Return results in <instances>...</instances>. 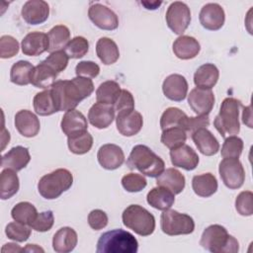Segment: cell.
Segmentation results:
<instances>
[{"label":"cell","instance_id":"10","mask_svg":"<svg viewBox=\"0 0 253 253\" xmlns=\"http://www.w3.org/2000/svg\"><path fill=\"white\" fill-rule=\"evenodd\" d=\"M168 28L176 35H182L191 23V11L187 4L181 1L171 3L165 15Z\"/></svg>","mask_w":253,"mask_h":253},{"label":"cell","instance_id":"13","mask_svg":"<svg viewBox=\"0 0 253 253\" xmlns=\"http://www.w3.org/2000/svg\"><path fill=\"white\" fill-rule=\"evenodd\" d=\"M199 20L205 29L209 31H217L224 24V10L217 3H208L201 9Z\"/></svg>","mask_w":253,"mask_h":253},{"label":"cell","instance_id":"38","mask_svg":"<svg viewBox=\"0 0 253 253\" xmlns=\"http://www.w3.org/2000/svg\"><path fill=\"white\" fill-rule=\"evenodd\" d=\"M122 89L118 82L108 80L101 83L96 90V100L98 103L114 105L117 101Z\"/></svg>","mask_w":253,"mask_h":253},{"label":"cell","instance_id":"39","mask_svg":"<svg viewBox=\"0 0 253 253\" xmlns=\"http://www.w3.org/2000/svg\"><path fill=\"white\" fill-rule=\"evenodd\" d=\"M67 145L72 153L78 155L85 154L92 148L93 136L87 130L75 135L67 136Z\"/></svg>","mask_w":253,"mask_h":253},{"label":"cell","instance_id":"51","mask_svg":"<svg viewBox=\"0 0 253 253\" xmlns=\"http://www.w3.org/2000/svg\"><path fill=\"white\" fill-rule=\"evenodd\" d=\"M75 73L77 76L86 77V78H95L100 73V66L90 60H83L77 63L75 66Z\"/></svg>","mask_w":253,"mask_h":253},{"label":"cell","instance_id":"29","mask_svg":"<svg viewBox=\"0 0 253 253\" xmlns=\"http://www.w3.org/2000/svg\"><path fill=\"white\" fill-rule=\"evenodd\" d=\"M185 183V176L176 168H167L156 179L157 186L165 187L175 195L184 190Z\"/></svg>","mask_w":253,"mask_h":253},{"label":"cell","instance_id":"11","mask_svg":"<svg viewBox=\"0 0 253 253\" xmlns=\"http://www.w3.org/2000/svg\"><path fill=\"white\" fill-rule=\"evenodd\" d=\"M88 17L101 30L113 31L119 27V18L116 13L100 3H95L89 7Z\"/></svg>","mask_w":253,"mask_h":253},{"label":"cell","instance_id":"52","mask_svg":"<svg viewBox=\"0 0 253 253\" xmlns=\"http://www.w3.org/2000/svg\"><path fill=\"white\" fill-rule=\"evenodd\" d=\"M108 215L102 210H93L88 214V224L94 230H100L107 226Z\"/></svg>","mask_w":253,"mask_h":253},{"label":"cell","instance_id":"12","mask_svg":"<svg viewBox=\"0 0 253 253\" xmlns=\"http://www.w3.org/2000/svg\"><path fill=\"white\" fill-rule=\"evenodd\" d=\"M214 95L211 89L194 88L188 95V104L190 108L197 114L209 115L214 105Z\"/></svg>","mask_w":253,"mask_h":253},{"label":"cell","instance_id":"45","mask_svg":"<svg viewBox=\"0 0 253 253\" xmlns=\"http://www.w3.org/2000/svg\"><path fill=\"white\" fill-rule=\"evenodd\" d=\"M147 185V181L143 175L137 173H128L122 178V186L129 193H137L142 191Z\"/></svg>","mask_w":253,"mask_h":253},{"label":"cell","instance_id":"18","mask_svg":"<svg viewBox=\"0 0 253 253\" xmlns=\"http://www.w3.org/2000/svg\"><path fill=\"white\" fill-rule=\"evenodd\" d=\"M49 41L47 34L42 32H32L25 36L21 42V48L25 55L38 56L47 51Z\"/></svg>","mask_w":253,"mask_h":253},{"label":"cell","instance_id":"24","mask_svg":"<svg viewBox=\"0 0 253 253\" xmlns=\"http://www.w3.org/2000/svg\"><path fill=\"white\" fill-rule=\"evenodd\" d=\"M192 139L198 150L206 156H212L219 150V143L217 139L207 127L194 131L192 133Z\"/></svg>","mask_w":253,"mask_h":253},{"label":"cell","instance_id":"35","mask_svg":"<svg viewBox=\"0 0 253 253\" xmlns=\"http://www.w3.org/2000/svg\"><path fill=\"white\" fill-rule=\"evenodd\" d=\"M49 47L48 52L61 50L70 41V31L64 25H56L47 33Z\"/></svg>","mask_w":253,"mask_h":253},{"label":"cell","instance_id":"41","mask_svg":"<svg viewBox=\"0 0 253 253\" xmlns=\"http://www.w3.org/2000/svg\"><path fill=\"white\" fill-rule=\"evenodd\" d=\"M160 140L163 145L169 149H174L185 144L187 140V132L182 127H169L162 130Z\"/></svg>","mask_w":253,"mask_h":253},{"label":"cell","instance_id":"23","mask_svg":"<svg viewBox=\"0 0 253 253\" xmlns=\"http://www.w3.org/2000/svg\"><path fill=\"white\" fill-rule=\"evenodd\" d=\"M60 126L65 135L71 136L86 131L88 128V124L85 116L81 112L74 109L65 112L62 117Z\"/></svg>","mask_w":253,"mask_h":253},{"label":"cell","instance_id":"19","mask_svg":"<svg viewBox=\"0 0 253 253\" xmlns=\"http://www.w3.org/2000/svg\"><path fill=\"white\" fill-rule=\"evenodd\" d=\"M170 158L171 163L175 167L183 168L187 171L194 170L199 164V156L197 152L187 144L170 149Z\"/></svg>","mask_w":253,"mask_h":253},{"label":"cell","instance_id":"57","mask_svg":"<svg viewBox=\"0 0 253 253\" xmlns=\"http://www.w3.org/2000/svg\"><path fill=\"white\" fill-rule=\"evenodd\" d=\"M23 251L26 252H43V249L39 247L36 244H27V246L25 248H23Z\"/></svg>","mask_w":253,"mask_h":253},{"label":"cell","instance_id":"33","mask_svg":"<svg viewBox=\"0 0 253 253\" xmlns=\"http://www.w3.org/2000/svg\"><path fill=\"white\" fill-rule=\"evenodd\" d=\"M20 188L19 177L12 169H3L0 177V196L2 200H8L16 195Z\"/></svg>","mask_w":253,"mask_h":253},{"label":"cell","instance_id":"22","mask_svg":"<svg viewBox=\"0 0 253 253\" xmlns=\"http://www.w3.org/2000/svg\"><path fill=\"white\" fill-rule=\"evenodd\" d=\"M31 160V155L27 147L18 145L11 148L7 153L2 156L1 167L4 169H12L20 171L25 168Z\"/></svg>","mask_w":253,"mask_h":253},{"label":"cell","instance_id":"36","mask_svg":"<svg viewBox=\"0 0 253 253\" xmlns=\"http://www.w3.org/2000/svg\"><path fill=\"white\" fill-rule=\"evenodd\" d=\"M188 116L179 108L170 107L166 109L160 118V127L162 130L169 127H182L185 130V126ZM186 131V130H185Z\"/></svg>","mask_w":253,"mask_h":253},{"label":"cell","instance_id":"44","mask_svg":"<svg viewBox=\"0 0 253 253\" xmlns=\"http://www.w3.org/2000/svg\"><path fill=\"white\" fill-rule=\"evenodd\" d=\"M243 150V140L236 135L225 137L220 154L223 158H239Z\"/></svg>","mask_w":253,"mask_h":253},{"label":"cell","instance_id":"32","mask_svg":"<svg viewBox=\"0 0 253 253\" xmlns=\"http://www.w3.org/2000/svg\"><path fill=\"white\" fill-rule=\"evenodd\" d=\"M96 53L105 65L115 63L120 57V51L117 43L107 37H103L98 40L96 43Z\"/></svg>","mask_w":253,"mask_h":253},{"label":"cell","instance_id":"54","mask_svg":"<svg viewBox=\"0 0 253 253\" xmlns=\"http://www.w3.org/2000/svg\"><path fill=\"white\" fill-rule=\"evenodd\" d=\"M251 106H247V107H243V114H242V121L245 125H247L248 127H252V124H251Z\"/></svg>","mask_w":253,"mask_h":253},{"label":"cell","instance_id":"50","mask_svg":"<svg viewBox=\"0 0 253 253\" xmlns=\"http://www.w3.org/2000/svg\"><path fill=\"white\" fill-rule=\"evenodd\" d=\"M115 112L121 113V112H128L134 110V99L132 94L126 90L122 89L117 101L113 105Z\"/></svg>","mask_w":253,"mask_h":253},{"label":"cell","instance_id":"37","mask_svg":"<svg viewBox=\"0 0 253 253\" xmlns=\"http://www.w3.org/2000/svg\"><path fill=\"white\" fill-rule=\"evenodd\" d=\"M35 66L27 60H19L15 62L10 70V80L12 83L20 86L31 83V75Z\"/></svg>","mask_w":253,"mask_h":253},{"label":"cell","instance_id":"30","mask_svg":"<svg viewBox=\"0 0 253 253\" xmlns=\"http://www.w3.org/2000/svg\"><path fill=\"white\" fill-rule=\"evenodd\" d=\"M219 71L212 63H205L201 65L194 74V83L197 88L211 89L218 80Z\"/></svg>","mask_w":253,"mask_h":253},{"label":"cell","instance_id":"25","mask_svg":"<svg viewBox=\"0 0 253 253\" xmlns=\"http://www.w3.org/2000/svg\"><path fill=\"white\" fill-rule=\"evenodd\" d=\"M78 242L76 231L68 226L59 228L53 235L52 248L57 253H68L74 250Z\"/></svg>","mask_w":253,"mask_h":253},{"label":"cell","instance_id":"17","mask_svg":"<svg viewBox=\"0 0 253 253\" xmlns=\"http://www.w3.org/2000/svg\"><path fill=\"white\" fill-rule=\"evenodd\" d=\"M162 91L169 100L181 102L187 97L188 82L181 74H171L164 79Z\"/></svg>","mask_w":253,"mask_h":253},{"label":"cell","instance_id":"49","mask_svg":"<svg viewBox=\"0 0 253 253\" xmlns=\"http://www.w3.org/2000/svg\"><path fill=\"white\" fill-rule=\"evenodd\" d=\"M68 60H69L68 55L66 54V52L63 49H61V50L51 52L44 59V62L47 63L57 73H60L61 71H63L66 68V66L68 64Z\"/></svg>","mask_w":253,"mask_h":253},{"label":"cell","instance_id":"55","mask_svg":"<svg viewBox=\"0 0 253 253\" xmlns=\"http://www.w3.org/2000/svg\"><path fill=\"white\" fill-rule=\"evenodd\" d=\"M2 252H21L23 251V248L20 247L18 244L16 243H6L4 244V246L1 249Z\"/></svg>","mask_w":253,"mask_h":253},{"label":"cell","instance_id":"5","mask_svg":"<svg viewBox=\"0 0 253 253\" xmlns=\"http://www.w3.org/2000/svg\"><path fill=\"white\" fill-rule=\"evenodd\" d=\"M240 108H242V104L239 100L235 98L227 97L222 101L219 112L213 121L214 127L222 137H225L226 134H238L240 130Z\"/></svg>","mask_w":253,"mask_h":253},{"label":"cell","instance_id":"46","mask_svg":"<svg viewBox=\"0 0 253 253\" xmlns=\"http://www.w3.org/2000/svg\"><path fill=\"white\" fill-rule=\"evenodd\" d=\"M253 194L250 191L241 192L235 200V209L243 216H250L253 213Z\"/></svg>","mask_w":253,"mask_h":253},{"label":"cell","instance_id":"16","mask_svg":"<svg viewBox=\"0 0 253 253\" xmlns=\"http://www.w3.org/2000/svg\"><path fill=\"white\" fill-rule=\"evenodd\" d=\"M21 14L27 24L40 25L47 20L49 6L42 0H29L23 5Z\"/></svg>","mask_w":253,"mask_h":253},{"label":"cell","instance_id":"31","mask_svg":"<svg viewBox=\"0 0 253 253\" xmlns=\"http://www.w3.org/2000/svg\"><path fill=\"white\" fill-rule=\"evenodd\" d=\"M217 180L211 173L196 175L192 180V188L196 195L202 198H209L217 191Z\"/></svg>","mask_w":253,"mask_h":253},{"label":"cell","instance_id":"20","mask_svg":"<svg viewBox=\"0 0 253 253\" xmlns=\"http://www.w3.org/2000/svg\"><path fill=\"white\" fill-rule=\"evenodd\" d=\"M115 119V109L113 105L95 103L88 112L89 123L97 128H107Z\"/></svg>","mask_w":253,"mask_h":253},{"label":"cell","instance_id":"8","mask_svg":"<svg viewBox=\"0 0 253 253\" xmlns=\"http://www.w3.org/2000/svg\"><path fill=\"white\" fill-rule=\"evenodd\" d=\"M160 226L162 231L167 235H184L194 231L195 221L186 213L168 209L161 213Z\"/></svg>","mask_w":253,"mask_h":253},{"label":"cell","instance_id":"34","mask_svg":"<svg viewBox=\"0 0 253 253\" xmlns=\"http://www.w3.org/2000/svg\"><path fill=\"white\" fill-rule=\"evenodd\" d=\"M33 106L35 112L40 116H50L57 112V108L50 89L43 90L34 97Z\"/></svg>","mask_w":253,"mask_h":253},{"label":"cell","instance_id":"6","mask_svg":"<svg viewBox=\"0 0 253 253\" xmlns=\"http://www.w3.org/2000/svg\"><path fill=\"white\" fill-rule=\"evenodd\" d=\"M73 184V175L64 168L56 169L43 175L38 183L40 195L46 200H54L62 193L71 188Z\"/></svg>","mask_w":253,"mask_h":253},{"label":"cell","instance_id":"15","mask_svg":"<svg viewBox=\"0 0 253 253\" xmlns=\"http://www.w3.org/2000/svg\"><path fill=\"white\" fill-rule=\"evenodd\" d=\"M99 164L107 170H115L121 167L125 162V153L123 149L114 143L102 145L97 153Z\"/></svg>","mask_w":253,"mask_h":253},{"label":"cell","instance_id":"9","mask_svg":"<svg viewBox=\"0 0 253 253\" xmlns=\"http://www.w3.org/2000/svg\"><path fill=\"white\" fill-rule=\"evenodd\" d=\"M218 172L228 189H239L245 181V171L238 158H223L219 163Z\"/></svg>","mask_w":253,"mask_h":253},{"label":"cell","instance_id":"1","mask_svg":"<svg viewBox=\"0 0 253 253\" xmlns=\"http://www.w3.org/2000/svg\"><path fill=\"white\" fill-rule=\"evenodd\" d=\"M57 112L74 110L81 101L88 98L94 91L90 78L76 76L71 80H57L50 88Z\"/></svg>","mask_w":253,"mask_h":253},{"label":"cell","instance_id":"3","mask_svg":"<svg viewBox=\"0 0 253 253\" xmlns=\"http://www.w3.org/2000/svg\"><path fill=\"white\" fill-rule=\"evenodd\" d=\"M200 245L212 253H237L239 251L237 239L228 234L226 228L220 224L208 226L202 234Z\"/></svg>","mask_w":253,"mask_h":253},{"label":"cell","instance_id":"26","mask_svg":"<svg viewBox=\"0 0 253 253\" xmlns=\"http://www.w3.org/2000/svg\"><path fill=\"white\" fill-rule=\"evenodd\" d=\"M57 72L42 60L34 67L31 75V84L37 88L48 89L55 83Z\"/></svg>","mask_w":253,"mask_h":253},{"label":"cell","instance_id":"4","mask_svg":"<svg viewBox=\"0 0 253 253\" xmlns=\"http://www.w3.org/2000/svg\"><path fill=\"white\" fill-rule=\"evenodd\" d=\"M138 242L128 231L113 229L101 234L97 242V253H136Z\"/></svg>","mask_w":253,"mask_h":253},{"label":"cell","instance_id":"7","mask_svg":"<svg viewBox=\"0 0 253 253\" xmlns=\"http://www.w3.org/2000/svg\"><path fill=\"white\" fill-rule=\"evenodd\" d=\"M123 223L140 236H148L155 229V218L146 209L139 205H130L122 214Z\"/></svg>","mask_w":253,"mask_h":253},{"label":"cell","instance_id":"48","mask_svg":"<svg viewBox=\"0 0 253 253\" xmlns=\"http://www.w3.org/2000/svg\"><path fill=\"white\" fill-rule=\"evenodd\" d=\"M19 42L12 36H2L0 38V57L11 58L19 52Z\"/></svg>","mask_w":253,"mask_h":253},{"label":"cell","instance_id":"42","mask_svg":"<svg viewBox=\"0 0 253 253\" xmlns=\"http://www.w3.org/2000/svg\"><path fill=\"white\" fill-rule=\"evenodd\" d=\"M89 50V42L88 41L81 36L74 37L72 40L64 47V51L68 55L69 58H81L83 57Z\"/></svg>","mask_w":253,"mask_h":253},{"label":"cell","instance_id":"43","mask_svg":"<svg viewBox=\"0 0 253 253\" xmlns=\"http://www.w3.org/2000/svg\"><path fill=\"white\" fill-rule=\"evenodd\" d=\"M31 228H32L31 226L15 220L6 225L5 233L7 237L11 240H14L17 242H24L29 239L32 232Z\"/></svg>","mask_w":253,"mask_h":253},{"label":"cell","instance_id":"40","mask_svg":"<svg viewBox=\"0 0 253 253\" xmlns=\"http://www.w3.org/2000/svg\"><path fill=\"white\" fill-rule=\"evenodd\" d=\"M38 214L36 207L29 202H20L14 206L11 211V216L14 220L31 225Z\"/></svg>","mask_w":253,"mask_h":253},{"label":"cell","instance_id":"56","mask_svg":"<svg viewBox=\"0 0 253 253\" xmlns=\"http://www.w3.org/2000/svg\"><path fill=\"white\" fill-rule=\"evenodd\" d=\"M140 3H141V5H143V6L145 7V9H147V10H155V9H157V8L162 4L161 1H154V2L141 1Z\"/></svg>","mask_w":253,"mask_h":253},{"label":"cell","instance_id":"28","mask_svg":"<svg viewBox=\"0 0 253 253\" xmlns=\"http://www.w3.org/2000/svg\"><path fill=\"white\" fill-rule=\"evenodd\" d=\"M146 201L152 208L159 211H166L173 206L175 194L165 187L157 186L147 193Z\"/></svg>","mask_w":253,"mask_h":253},{"label":"cell","instance_id":"14","mask_svg":"<svg viewBox=\"0 0 253 253\" xmlns=\"http://www.w3.org/2000/svg\"><path fill=\"white\" fill-rule=\"evenodd\" d=\"M117 129L124 136H133L137 134L143 125L140 113L135 110L118 113L116 118Z\"/></svg>","mask_w":253,"mask_h":253},{"label":"cell","instance_id":"47","mask_svg":"<svg viewBox=\"0 0 253 253\" xmlns=\"http://www.w3.org/2000/svg\"><path fill=\"white\" fill-rule=\"evenodd\" d=\"M54 223V216L51 211L38 212L35 220L30 225L34 230L39 232H45L51 229Z\"/></svg>","mask_w":253,"mask_h":253},{"label":"cell","instance_id":"27","mask_svg":"<svg viewBox=\"0 0 253 253\" xmlns=\"http://www.w3.org/2000/svg\"><path fill=\"white\" fill-rule=\"evenodd\" d=\"M201 50L199 42L190 36H180L173 42L174 54L183 60L196 57Z\"/></svg>","mask_w":253,"mask_h":253},{"label":"cell","instance_id":"53","mask_svg":"<svg viewBox=\"0 0 253 253\" xmlns=\"http://www.w3.org/2000/svg\"><path fill=\"white\" fill-rule=\"evenodd\" d=\"M209 125H210L209 115L188 117L186 126H185V130H186V132H190L192 134L197 129L207 127V126H209Z\"/></svg>","mask_w":253,"mask_h":253},{"label":"cell","instance_id":"21","mask_svg":"<svg viewBox=\"0 0 253 253\" xmlns=\"http://www.w3.org/2000/svg\"><path fill=\"white\" fill-rule=\"evenodd\" d=\"M15 126L19 133L25 137L36 136L41 128L40 120L29 110H21L15 115Z\"/></svg>","mask_w":253,"mask_h":253},{"label":"cell","instance_id":"2","mask_svg":"<svg viewBox=\"0 0 253 253\" xmlns=\"http://www.w3.org/2000/svg\"><path fill=\"white\" fill-rule=\"evenodd\" d=\"M126 164L129 169H136L151 178H157L165 170L163 159L143 144H137L131 149Z\"/></svg>","mask_w":253,"mask_h":253}]
</instances>
